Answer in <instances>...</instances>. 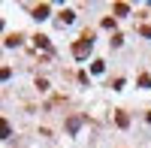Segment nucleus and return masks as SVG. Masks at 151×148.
Listing matches in <instances>:
<instances>
[{"mask_svg": "<svg viewBox=\"0 0 151 148\" xmlns=\"http://www.w3.org/2000/svg\"><path fill=\"white\" fill-rule=\"evenodd\" d=\"M91 45H94V40H91V36H88V33H85L82 40L76 42V45H73V55H76V57H85L88 52H91Z\"/></svg>", "mask_w": 151, "mask_h": 148, "instance_id": "obj_1", "label": "nucleus"}, {"mask_svg": "<svg viewBox=\"0 0 151 148\" xmlns=\"http://www.w3.org/2000/svg\"><path fill=\"white\" fill-rule=\"evenodd\" d=\"M45 15H48V6H36V9H33V18H40V21H42Z\"/></svg>", "mask_w": 151, "mask_h": 148, "instance_id": "obj_2", "label": "nucleus"}, {"mask_svg": "<svg viewBox=\"0 0 151 148\" xmlns=\"http://www.w3.org/2000/svg\"><path fill=\"white\" fill-rule=\"evenodd\" d=\"M115 124H118V127H127V124H130V118L124 115V112H118V115H115Z\"/></svg>", "mask_w": 151, "mask_h": 148, "instance_id": "obj_3", "label": "nucleus"}, {"mask_svg": "<svg viewBox=\"0 0 151 148\" xmlns=\"http://www.w3.org/2000/svg\"><path fill=\"white\" fill-rule=\"evenodd\" d=\"M139 88H151V76L148 73H139Z\"/></svg>", "mask_w": 151, "mask_h": 148, "instance_id": "obj_4", "label": "nucleus"}, {"mask_svg": "<svg viewBox=\"0 0 151 148\" xmlns=\"http://www.w3.org/2000/svg\"><path fill=\"white\" fill-rule=\"evenodd\" d=\"M6 136H9V124L0 118V139H6Z\"/></svg>", "mask_w": 151, "mask_h": 148, "instance_id": "obj_5", "label": "nucleus"}, {"mask_svg": "<svg viewBox=\"0 0 151 148\" xmlns=\"http://www.w3.org/2000/svg\"><path fill=\"white\" fill-rule=\"evenodd\" d=\"M127 9H130L127 3H115V15H127Z\"/></svg>", "mask_w": 151, "mask_h": 148, "instance_id": "obj_6", "label": "nucleus"}, {"mask_svg": "<svg viewBox=\"0 0 151 148\" xmlns=\"http://www.w3.org/2000/svg\"><path fill=\"white\" fill-rule=\"evenodd\" d=\"M91 70H94L97 76H100V73H103V60H94V64H91Z\"/></svg>", "mask_w": 151, "mask_h": 148, "instance_id": "obj_7", "label": "nucleus"}, {"mask_svg": "<svg viewBox=\"0 0 151 148\" xmlns=\"http://www.w3.org/2000/svg\"><path fill=\"white\" fill-rule=\"evenodd\" d=\"M139 33L145 36V40H151V27H148V24H145V27H139Z\"/></svg>", "mask_w": 151, "mask_h": 148, "instance_id": "obj_8", "label": "nucleus"}, {"mask_svg": "<svg viewBox=\"0 0 151 148\" xmlns=\"http://www.w3.org/2000/svg\"><path fill=\"white\" fill-rule=\"evenodd\" d=\"M148 121H151V112H148Z\"/></svg>", "mask_w": 151, "mask_h": 148, "instance_id": "obj_9", "label": "nucleus"}]
</instances>
